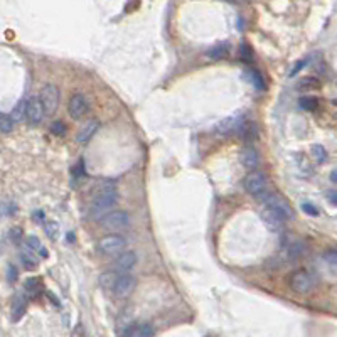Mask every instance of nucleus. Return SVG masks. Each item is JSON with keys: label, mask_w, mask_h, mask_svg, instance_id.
I'll use <instances>...</instances> for the list:
<instances>
[{"label": "nucleus", "mask_w": 337, "mask_h": 337, "mask_svg": "<svg viewBox=\"0 0 337 337\" xmlns=\"http://www.w3.org/2000/svg\"><path fill=\"white\" fill-rule=\"evenodd\" d=\"M263 201H265L266 207L273 209V211H275L277 214H280V216L285 221H290V219L295 218V213H293L292 206H290L288 201L283 199L282 196H278V194H265Z\"/></svg>", "instance_id": "39448f33"}, {"label": "nucleus", "mask_w": 337, "mask_h": 337, "mask_svg": "<svg viewBox=\"0 0 337 337\" xmlns=\"http://www.w3.org/2000/svg\"><path fill=\"white\" fill-rule=\"evenodd\" d=\"M44 229H46V235H48L51 240H57V236H59V224H57L56 221H48V223H44Z\"/></svg>", "instance_id": "7c9ffc66"}, {"label": "nucleus", "mask_w": 337, "mask_h": 337, "mask_svg": "<svg viewBox=\"0 0 337 337\" xmlns=\"http://www.w3.org/2000/svg\"><path fill=\"white\" fill-rule=\"evenodd\" d=\"M127 241L123 236L120 235H107L98 241V251L104 257H113V255H120L125 249Z\"/></svg>", "instance_id": "7ed1b4c3"}, {"label": "nucleus", "mask_w": 337, "mask_h": 337, "mask_svg": "<svg viewBox=\"0 0 337 337\" xmlns=\"http://www.w3.org/2000/svg\"><path fill=\"white\" fill-rule=\"evenodd\" d=\"M100 223L103 228L108 231H121V229L129 228L130 218L125 211H110L100 219Z\"/></svg>", "instance_id": "423d86ee"}, {"label": "nucleus", "mask_w": 337, "mask_h": 337, "mask_svg": "<svg viewBox=\"0 0 337 337\" xmlns=\"http://www.w3.org/2000/svg\"><path fill=\"white\" fill-rule=\"evenodd\" d=\"M117 204V185L113 181H103L96 185L95 199L91 202L90 216L91 219L100 221L104 214H108Z\"/></svg>", "instance_id": "f257e3e1"}, {"label": "nucleus", "mask_w": 337, "mask_h": 337, "mask_svg": "<svg viewBox=\"0 0 337 337\" xmlns=\"http://www.w3.org/2000/svg\"><path fill=\"white\" fill-rule=\"evenodd\" d=\"M319 104L321 103L315 96H302L299 100V107L304 112H315V110H319Z\"/></svg>", "instance_id": "b1692460"}, {"label": "nucleus", "mask_w": 337, "mask_h": 337, "mask_svg": "<svg viewBox=\"0 0 337 337\" xmlns=\"http://www.w3.org/2000/svg\"><path fill=\"white\" fill-rule=\"evenodd\" d=\"M305 65H307V61H305V59H300V61L297 62V65L293 66V69H292V71H290V76H295V74H297V73H299L300 69L304 68Z\"/></svg>", "instance_id": "e433bc0d"}, {"label": "nucleus", "mask_w": 337, "mask_h": 337, "mask_svg": "<svg viewBox=\"0 0 337 337\" xmlns=\"http://www.w3.org/2000/svg\"><path fill=\"white\" fill-rule=\"evenodd\" d=\"M137 263V255L133 251H125V253H120L117 260L113 261V271L117 275H123V273H129L133 266Z\"/></svg>", "instance_id": "f8f14e48"}, {"label": "nucleus", "mask_w": 337, "mask_h": 337, "mask_svg": "<svg viewBox=\"0 0 337 337\" xmlns=\"http://www.w3.org/2000/svg\"><path fill=\"white\" fill-rule=\"evenodd\" d=\"M245 76L248 78V81H249V83H251L257 90L263 91V90L266 88V85H265V78L261 76V73L257 71V69H251V68L246 69V71H245Z\"/></svg>", "instance_id": "412c9836"}, {"label": "nucleus", "mask_w": 337, "mask_h": 337, "mask_svg": "<svg viewBox=\"0 0 337 337\" xmlns=\"http://www.w3.org/2000/svg\"><path fill=\"white\" fill-rule=\"evenodd\" d=\"M117 278L118 277H117V273H115V271H104V273H101V275H100V285L103 288H112L113 290Z\"/></svg>", "instance_id": "a878e982"}, {"label": "nucleus", "mask_w": 337, "mask_h": 337, "mask_svg": "<svg viewBox=\"0 0 337 337\" xmlns=\"http://www.w3.org/2000/svg\"><path fill=\"white\" fill-rule=\"evenodd\" d=\"M17 278H19V271H17V268L14 265H9V268H7V280L12 283V282H15Z\"/></svg>", "instance_id": "f704fd0d"}, {"label": "nucleus", "mask_w": 337, "mask_h": 337, "mask_svg": "<svg viewBox=\"0 0 337 337\" xmlns=\"http://www.w3.org/2000/svg\"><path fill=\"white\" fill-rule=\"evenodd\" d=\"M37 251H34V249L31 248L26 243L24 245V248L20 249V260H22V265L26 266L27 270H36V266H37Z\"/></svg>", "instance_id": "a211bd4d"}, {"label": "nucleus", "mask_w": 337, "mask_h": 337, "mask_svg": "<svg viewBox=\"0 0 337 337\" xmlns=\"http://www.w3.org/2000/svg\"><path fill=\"white\" fill-rule=\"evenodd\" d=\"M100 129V121L98 120H88L86 123H83V127L78 130L76 133V142L78 143H88L91 140V137L95 135Z\"/></svg>", "instance_id": "2eb2a0df"}, {"label": "nucleus", "mask_w": 337, "mask_h": 337, "mask_svg": "<svg viewBox=\"0 0 337 337\" xmlns=\"http://www.w3.org/2000/svg\"><path fill=\"white\" fill-rule=\"evenodd\" d=\"M27 310V297L24 293H15L12 299V305H10V319L14 322H19Z\"/></svg>", "instance_id": "4468645a"}, {"label": "nucleus", "mask_w": 337, "mask_h": 337, "mask_svg": "<svg viewBox=\"0 0 337 337\" xmlns=\"http://www.w3.org/2000/svg\"><path fill=\"white\" fill-rule=\"evenodd\" d=\"M330 181L337 184V168H335V171H332V174H330Z\"/></svg>", "instance_id": "ea45409f"}, {"label": "nucleus", "mask_w": 337, "mask_h": 337, "mask_svg": "<svg viewBox=\"0 0 337 337\" xmlns=\"http://www.w3.org/2000/svg\"><path fill=\"white\" fill-rule=\"evenodd\" d=\"M43 290V280L37 277L27 278L26 280V293L31 295V297H36V295Z\"/></svg>", "instance_id": "5701e85b"}, {"label": "nucleus", "mask_w": 337, "mask_h": 337, "mask_svg": "<svg viewBox=\"0 0 337 337\" xmlns=\"http://www.w3.org/2000/svg\"><path fill=\"white\" fill-rule=\"evenodd\" d=\"M223 2H231V4H235V2H238V0H223Z\"/></svg>", "instance_id": "79ce46f5"}, {"label": "nucleus", "mask_w": 337, "mask_h": 337, "mask_svg": "<svg viewBox=\"0 0 337 337\" xmlns=\"http://www.w3.org/2000/svg\"><path fill=\"white\" fill-rule=\"evenodd\" d=\"M241 164H243V167H246L248 171H255V168H257L258 164H260L258 150L253 149V147L243 149V152H241Z\"/></svg>", "instance_id": "f3484780"}, {"label": "nucleus", "mask_w": 337, "mask_h": 337, "mask_svg": "<svg viewBox=\"0 0 337 337\" xmlns=\"http://www.w3.org/2000/svg\"><path fill=\"white\" fill-rule=\"evenodd\" d=\"M329 201L332 202V204H337V193H330L329 194Z\"/></svg>", "instance_id": "58836bf2"}, {"label": "nucleus", "mask_w": 337, "mask_h": 337, "mask_svg": "<svg viewBox=\"0 0 337 337\" xmlns=\"http://www.w3.org/2000/svg\"><path fill=\"white\" fill-rule=\"evenodd\" d=\"M51 132L54 133L56 137H62V135H66V125L62 123L61 120L52 121V125H51Z\"/></svg>", "instance_id": "2f4dec72"}, {"label": "nucleus", "mask_w": 337, "mask_h": 337, "mask_svg": "<svg viewBox=\"0 0 337 337\" xmlns=\"http://www.w3.org/2000/svg\"><path fill=\"white\" fill-rule=\"evenodd\" d=\"M302 209H304L305 214H310V216H317V214H319L317 207L313 206V204H310V202H304V204H302Z\"/></svg>", "instance_id": "c9c22d12"}, {"label": "nucleus", "mask_w": 337, "mask_h": 337, "mask_svg": "<svg viewBox=\"0 0 337 337\" xmlns=\"http://www.w3.org/2000/svg\"><path fill=\"white\" fill-rule=\"evenodd\" d=\"M127 329L123 335L127 337H147V335H154V329L152 325L147 322H132L130 325H127Z\"/></svg>", "instance_id": "dca6fc26"}, {"label": "nucleus", "mask_w": 337, "mask_h": 337, "mask_svg": "<svg viewBox=\"0 0 337 337\" xmlns=\"http://www.w3.org/2000/svg\"><path fill=\"white\" fill-rule=\"evenodd\" d=\"M10 117L14 118V121H22L27 117V101H19L14 107V110L10 112Z\"/></svg>", "instance_id": "393cba45"}, {"label": "nucleus", "mask_w": 337, "mask_h": 337, "mask_svg": "<svg viewBox=\"0 0 337 337\" xmlns=\"http://www.w3.org/2000/svg\"><path fill=\"white\" fill-rule=\"evenodd\" d=\"M321 81L317 78H304L300 79L297 83V90L299 91H304V93H309V91H317L321 90Z\"/></svg>", "instance_id": "4be33fe9"}, {"label": "nucleus", "mask_w": 337, "mask_h": 337, "mask_svg": "<svg viewBox=\"0 0 337 337\" xmlns=\"http://www.w3.org/2000/svg\"><path fill=\"white\" fill-rule=\"evenodd\" d=\"M68 112H69V117H71L73 120H81V118H83L85 115L90 112V104H88V101H86L85 95H81V93L73 95L71 100H69Z\"/></svg>", "instance_id": "1a4fd4ad"}, {"label": "nucleus", "mask_w": 337, "mask_h": 337, "mask_svg": "<svg viewBox=\"0 0 337 337\" xmlns=\"http://www.w3.org/2000/svg\"><path fill=\"white\" fill-rule=\"evenodd\" d=\"M240 56H241V59L245 61V62H251L253 61V51H251V48H249L248 44H241Z\"/></svg>", "instance_id": "473e14b6"}, {"label": "nucleus", "mask_w": 337, "mask_h": 337, "mask_svg": "<svg viewBox=\"0 0 337 337\" xmlns=\"http://www.w3.org/2000/svg\"><path fill=\"white\" fill-rule=\"evenodd\" d=\"M261 219H263V223L266 224V228L273 231V233H280L283 229V223H285V219L270 207H266L265 211L261 213Z\"/></svg>", "instance_id": "ddd939ff"}, {"label": "nucleus", "mask_w": 337, "mask_h": 337, "mask_svg": "<svg viewBox=\"0 0 337 337\" xmlns=\"http://www.w3.org/2000/svg\"><path fill=\"white\" fill-rule=\"evenodd\" d=\"M288 285L295 293L307 295L312 293L317 287V278L307 270H297L293 271L288 278Z\"/></svg>", "instance_id": "f03ea898"}, {"label": "nucleus", "mask_w": 337, "mask_h": 337, "mask_svg": "<svg viewBox=\"0 0 337 337\" xmlns=\"http://www.w3.org/2000/svg\"><path fill=\"white\" fill-rule=\"evenodd\" d=\"M133 288H135V278L130 277L129 273H123V275H118L117 282H115L113 295L117 299H125L133 292Z\"/></svg>", "instance_id": "9b49d317"}, {"label": "nucleus", "mask_w": 337, "mask_h": 337, "mask_svg": "<svg viewBox=\"0 0 337 337\" xmlns=\"http://www.w3.org/2000/svg\"><path fill=\"white\" fill-rule=\"evenodd\" d=\"M40 98H43L48 115H52L59 107V90H57L56 85H46L40 91Z\"/></svg>", "instance_id": "9d476101"}, {"label": "nucleus", "mask_w": 337, "mask_h": 337, "mask_svg": "<svg viewBox=\"0 0 337 337\" xmlns=\"http://www.w3.org/2000/svg\"><path fill=\"white\" fill-rule=\"evenodd\" d=\"M14 118L10 117V115H7V113H2L0 115V130H2V133L4 135H7V133H10L14 130Z\"/></svg>", "instance_id": "cd10ccee"}, {"label": "nucleus", "mask_w": 337, "mask_h": 337, "mask_svg": "<svg viewBox=\"0 0 337 337\" xmlns=\"http://www.w3.org/2000/svg\"><path fill=\"white\" fill-rule=\"evenodd\" d=\"M322 258H324V263L327 265V268L332 271L334 275H337V251H334V249L325 251Z\"/></svg>", "instance_id": "bb28decb"}, {"label": "nucleus", "mask_w": 337, "mask_h": 337, "mask_svg": "<svg viewBox=\"0 0 337 337\" xmlns=\"http://www.w3.org/2000/svg\"><path fill=\"white\" fill-rule=\"evenodd\" d=\"M245 113L243 112H238L235 115H231V117L224 118L223 121H219L216 125V132L221 133V135H229V133H238L240 129L245 123Z\"/></svg>", "instance_id": "6e6552de"}, {"label": "nucleus", "mask_w": 337, "mask_h": 337, "mask_svg": "<svg viewBox=\"0 0 337 337\" xmlns=\"http://www.w3.org/2000/svg\"><path fill=\"white\" fill-rule=\"evenodd\" d=\"M266 176L260 171H249L248 176L245 177V189L248 194L255 197H263L266 194Z\"/></svg>", "instance_id": "20e7f679"}, {"label": "nucleus", "mask_w": 337, "mask_h": 337, "mask_svg": "<svg viewBox=\"0 0 337 337\" xmlns=\"http://www.w3.org/2000/svg\"><path fill=\"white\" fill-rule=\"evenodd\" d=\"M48 297H49V300H51V302H54V304H56L57 307H59V302L56 300V295H52V293H48Z\"/></svg>", "instance_id": "a19ab883"}, {"label": "nucleus", "mask_w": 337, "mask_h": 337, "mask_svg": "<svg viewBox=\"0 0 337 337\" xmlns=\"http://www.w3.org/2000/svg\"><path fill=\"white\" fill-rule=\"evenodd\" d=\"M312 157L315 159L317 164H324L327 160V150H325L322 145H313L312 147Z\"/></svg>", "instance_id": "c756f323"}, {"label": "nucleus", "mask_w": 337, "mask_h": 337, "mask_svg": "<svg viewBox=\"0 0 337 337\" xmlns=\"http://www.w3.org/2000/svg\"><path fill=\"white\" fill-rule=\"evenodd\" d=\"M238 133H240L241 138L245 142H255L258 138V129H257V125H255L253 121H245Z\"/></svg>", "instance_id": "aec40b11"}, {"label": "nucleus", "mask_w": 337, "mask_h": 337, "mask_svg": "<svg viewBox=\"0 0 337 337\" xmlns=\"http://www.w3.org/2000/svg\"><path fill=\"white\" fill-rule=\"evenodd\" d=\"M46 115H48V112H46V107H44L40 95L29 98L27 100V120H29V123L31 125L43 123Z\"/></svg>", "instance_id": "0eeeda50"}, {"label": "nucleus", "mask_w": 337, "mask_h": 337, "mask_svg": "<svg viewBox=\"0 0 337 337\" xmlns=\"http://www.w3.org/2000/svg\"><path fill=\"white\" fill-rule=\"evenodd\" d=\"M26 243L29 246H31L34 251H37V253H40L43 257L46 258L48 257V251L44 249V246H43V243L39 241V238H36V236H27V240H26Z\"/></svg>", "instance_id": "c85d7f7f"}, {"label": "nucleus", "mask_w": 337, "mask_h": 337, "mask_svg": "<svg viewBox=\"0 0 337 337\" xmlns=\"http://www.w3.org/2000/svg\"><path fill=\"white\" fill-rule=\"evenodd\" d=\"M32 216H34V221H36V223H44V213L43 211H36Z\"/></svg>", "instance_id": "4c0bfd02"}, {"label": "nucleus", "mask_w": 337, "mask_h": 337, "mask_svg": "<svg viewBox=\"0 0 337 337\" xmlns=\"http://www.w3.org/2000/svg\"><path fill=\"white\" fill-rule=\"evenodd\" d=\"M9 238H10V241H12V243L19 245L20 240H22V229L20 228H12V229L9 231Z\"/></svg>", "instance_id": "72a5a7b5"}, {"label": "nucleus", "mask_w": 337, "mask_h": 337, "mask_svg": "<svg viewBox=\"0 0 337 337\" xmlns=\"http://www.w3.org/2000/svg\"><path fill=\"white\" fill-rule=\"evenodd\" d=\"M228 52H229V43L228 40H221V43L213 46V48L206 52V56L209 59H223V57L228 56Z\"/></svg>", "instance_id": "6ab92c4d"}, {"label": "nucleus", "mask_w": 337, "mask_h": 337, "mask_svg": "<svg viewBox=\"0 0 337 337\" xmlns=\"http://www.w3.org/2000/svg\"><path fill=\"white\" fill-rule=\"evenodd\" d=\"M335 117H337V113H335Z\"/></svg>", "instance_id": "37998d69"}]
</instances>
